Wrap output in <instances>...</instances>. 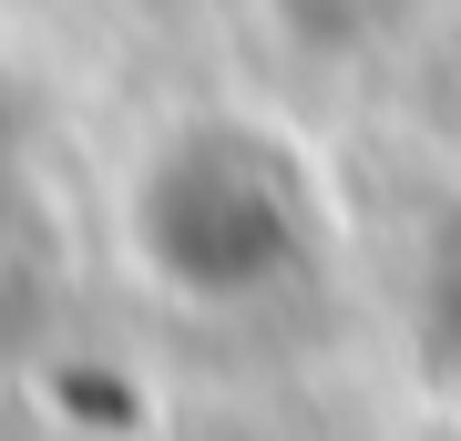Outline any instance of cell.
<instances>
[{"label":"cell","instance_id":"cell-1","mask_svg":"<svg viewBox=\"0 0 461 441\" xmlns=\"http://www.w3.org/2000/svg\"><path fill=\"white\" fill-rule=\"evenodd\" d=\"M133 246L175 298L247 308L318 257V196L267 124H175L133 175Z\"/></svg>","mask_w":461,"mask_h":441},{"label":"cell","instance_id":"cell-2","mask_svg":"<svg viewBox=\"0 0 461 441\" xmlns=\"http://www.w3.org/2000/svg\"><path fill=\"white\" fill-rule=\"evenodd\" d=\"M411 349H420L430 390L461 400V196L420 226V257H411Z\"/></svg>","mask_w":461,"mask_h":441},{"label":"cell","instance_id":"cell-3","mask_svg":"<svg viewBox=\"0 0 461 441\" xmlns=\"http://www.w3.org/2000/svg\"><path fill=\"white\" fill-rule=\"evenodd\" d=\"M411 11H420V0H267V21H277L297 51H318V62H359V51H379Z\"/></svg>","mask_w":461,"mask_h":441},{"label":"cell","instance_id":"cell-4","mask_svg":"<svg viewBox=\"0 0 461 441\" xmlns=\"http://www.w3.org/2000/svg\"><path fill=\"white\" fill-rule=\"evenodd\" d=\"M0 196H11V93H0Z\"/></svg>","mask_w":461,"mask_h":441}]
</instances>
